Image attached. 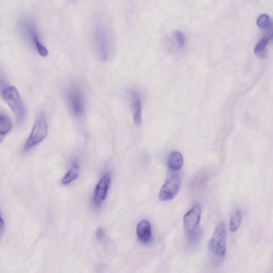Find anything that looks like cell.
Instances as JSON below:
<instances>
[{
    "label": "cell",
    "mask_w": 273,
    "mask_h": 273,
    "mask_svg": "<svg viewBox=\"0 0 273 273\" xmlns=\"http://www.w3.org/2000/svg\"><path fill=\"white\" fill-rule=\"evenodd\" d=\"M1 96L14 114L17 123L21 124L25 117V109L20 94L13 86H5L1 90Z\"/></svg>",
    "instance_id": "obj_1"
},
{
    "label": "cell",
    "mask_w": 273,
    "mask_h": 273,
    "mask_svg": "<svg viewBox=\"0 0 273 273\" xmlns=\"http://www.w3.org/2000/svg\"><path fill=\"white\" fill-rule=\"evenodd\" d=\"M93 40L95 48L102 60L108 61L111 56L112 42L110 33L102 24H98L94 28Z\"/></svg>",
    "instance_id": "obj_2"
},
{
    "label": "cell",
    "mask_w": 273,
    "mask_h": 273,
    "mask_svg": "<svg viewBox=\"0 0 273 273\" xmlns=\"http://www.w3.org/2000/svg\"><path fill=\"white\" fill-rule=\"evenodd\" d=\"M20 26L23 35L29 43L31 42L39 55L42 57H46L48 55V51L41 43L37 29L33 23L28 20L24 19L22 21Z\"/></svg>",
    "instance_id": "obj_3"
},
{
    "label": "cell",
    "mask_w": 273,
    "mask_h": 273,
    "mask_svg": "<svg viewBox=\"0 0 273 273\" xmlns=\"http://www.w3.org/2000/svg\"><path fill=\"white\" fill-rule=\"evenodd\" d=\"M47 132L48 127L46 117L44 114L41 115L35 122L23 149L27 151L36 146L46 138Z\"/></svg>",
    "instance_id": "obj_4"
},
{
    "label": "cell",
    "mask_w": 273,
    "mask_h": 273,
    "mask_svg": "<svg viewBox=\"0 0 273 273\" xmlns=\"http://www.w3.org/2000/svg\"><path fill=\"white\" fill-rule=\"evenodd\" d=\"M67 97L69 109L76 116H81L85 109V98L81 88L71 86L68 91Z\"/></svg>",
    "instance_id": "obj_5"
},
{
    "label": "cell",
    "mask_w": 273,
    "mask_h": 273,
    "mask_svg": "<svg viewBox=\"0 0 273 273\" xmlns=\"http://www.w3.org/2000/svg\"><path fill=\"white\" fill-rule=\"evenodd\" d=\"M227 227L224 223L218 225L212 236L210 248L217 256L223 257L227 251Z\"/></svg>",
    "instance_id": "obj_6"
},
{
    "label": "cell",
    "mask_w": 273,
    "mask_h": 273,
    "mask_svg": "<svg viewBox=\"0 0 273 273\" xmlns=\"http://www.w3.org/2000/svg\"><path fill=\"white\" fill-rule=\"evenodd\" d=\"M181 179L179 176H174L170 178L162 186L159 195L160 200L163 201L173 200L179 191Z\"/></svg>",
    "instance_id": "obj_7"
},
{
    "label": "cell",
    "mask_w": 273,
    "mask_h": 273,
    "mask_svg": "<svg viewBox=\"0 0 273 273\" xmlns=\"http://www.w3.org/2000/svg\"><path fill=\"white\" fill-rule=\"evenodd\" d=\"M111 183L109 174H106L101 178L95 188L93 203L96 206H99L105 200L109 191Z\"/></svg>",
    "instance_id": "obj_8"
},
{
    "label": "cell",
    "mask_w": 273,
    "mask_h": 273,
    "mask_svg": "<svg viewBox=\"0 0 273 273\" xmlns=\"http://www.w3.org/2000/svg\"><path fill=\"white\" fill-rule=\"evenodd\" d=\"M201 216V208L200 205L194 206L184 216L183 225L188 232H192L198 227Z\"/></svg>",
    "instance_id": "obj_9"
},
{
    "label": "cell",
    "mask_w": 273,
    "mask_h": 273,
    "mask_svg": "<svg viewBox=\"0 0 273 273\" xmlns=\"http://www.w3.org/2000/svg\"><path fill=\"white\" fill-rule=\"evenodd\" d=\"M133 117L136 126H140L141 123V103L140 94L137 91L133 90L130 93Z\"/></svg>",
    "instance_id": "obj_10"
},
{
    "label": "cell",
    "mask_w": 273,
    "mask_h": 273,
    "mask_svg": "<svg viewBox=\"0 0 273 273\" xmlns=\"http://www.w3.org/2000/svg\"><path fill=\"white\" fill-rule=\"evenodd\" d=\"M136 235L140 242L147 244L152 239L151 224L147 220L141 221L136 228Z\"/></svg>",
    "instance_id": "obj_11"
},
{
    "label": "cell",
    "mask_w": 273,
    "mask_h": 273,
    "mask_svg": "<svg viewBox=\"0 0 273 273\" xmlns=\"http://www.w3.org/2000/svg\"><path fill=\"white\" fill-rule=\"evenodd\" d=\"M80 174V166L79 163L74 161L72 167H70L68 173L65 175L61 182L63 185H67L74 182L78 177Z\"/></svg>",
    "instance_id": "obj_12"
},
{
    "label": "cell",
    "mask_w": 273,
    "mask_h": 273,
    "mask_svg": "<svg viewBox=\"0 0 273 273\" xmlns=\"http://www.w3.org/2000/svg\"><path fill=\"white\" fill-rule=\"evenodd\" d=\"M183 163V159L181 153L174 151L170 154L168 159V165L170 169L179 170L182 167Z\"/></svg>",
    "instance_id": "obj_13"
},
{
    "label": "cell",
    "mask_w": 273,
    "mask_h": 273,
    "mask_svg": "<svg viewBox=\"0 0 273 273\" xmlns=\"http://www.w3.org/2000/svg\"><path fill=\"white\" fill-rule=\"evenodd\" d=\"M273 38V33L269 36L263 38L260 40L256 47H254V52L255 55L259 57H264L266 55L267 47H268L270 41Z\"/></svg>",
    "instance_id": "obj_14"
},
{
    "label": "cell",
    "mask_w": 273,
    "mask_h": 273,
    "mask_svg": "<svg viewBox=\"0 0 273 273\" xmlns=\"http://www.w3.org/2000/svg\"><path fill=\"white\" fill-rule=\"evenodd\" d=\"M12 127L13 125L10 117L1 112V117H0V135H1V141L4 136L10 132Z\"/></svg>",
    "instance_id": "obj_15"
},
{
    "label": "cell",
    "mask_w": 273,
    "mask_h": 273,
    "mask_svg": "<svg viewBox=\"0 0 273 273\" xmlns=\"http://www.w3.org/2000/svg\"><path fill=\"white\" fill-rule=\"evenodd\" d=\"M242 221V212L239 209H237L234 212L230 219L229 229L231 232H235L239 229Z\"/></svg>",
    "instance_id": "obj_16"
},
{
    "label": "cell",
    "mask_w": 273,
    "mask_h": 273,
    "mask_svg": "<svg viewBox=\"0 0 273 273\" xmlns=\"http://www.w3.org/2000/svg\"><path fill=\"white\" fill-rule=\"evenodd\" d=\"M257 26L262 29L268 28L271 25V20L269 16L267 14L260 15L257 21Z\"/></svg>",
    "instance_id": "obj_17"
},
{
    "label": "cell",
    "mask_w": 273,
    "mask_h": 273,
    "mask_svg": "<svg viewBox=\"0 0 273 273\" xmlns=\"http://www.w3.org/2000/svg\"><path fill=\"white\" fill-rule=\"evenodd\" d=\"M175 36L180 48H183L186 45V37L185 34L182 31H176L175 33Z\"/></svg>",
    "instance_id": "obj_18"
},
{
    "label": "cell",
    "mask_w": 273,
    "mask_h": 273,
    "mask_svg": "<svg viewBox=\"0 0 273 273\" xmlns=\"http://www.w3.org/2000/svg\"><path fill=\"white\" fill-rule=\"evenodd\" d=\"M96 238L99 241H102L104 239L105 236V231L102 228H99L97 229L96 232Z\"/></svg>",
    "instance_id": "obj_19"
},
{
    "label": "cell",
    "mask_w": 273,
    "mask_h": 273,
    "mask_svg": "<svg viewBox=\"0 0 273 273\" xmlns=\"http://www.w3.org/2000/svg\"><path fill=\"white\" fill-rule=\"evenodd\" d=\"M4 230V222L3 221V219L2 218V216H1V230H0V232H1V236L2 237V234L3 233V231Z\"/></svg>",
    "instance_id": "obj_20"
}]
</instances>
